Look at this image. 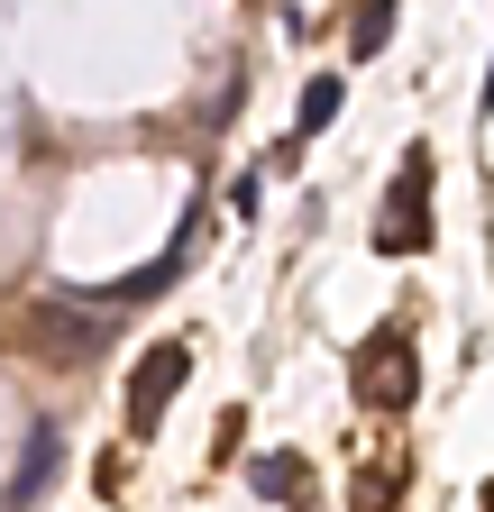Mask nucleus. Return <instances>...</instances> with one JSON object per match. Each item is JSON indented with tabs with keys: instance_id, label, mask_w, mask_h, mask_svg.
Masks as SVG:
<instances>
[{
	"instance_id": "nucleus-1",
	"label": "nucleus",
	"mask_w": 494,
	"mask_h": 512,
	"mask_svg": "<svg viewBox=\"0 0 494 512\" xmlns=\"http://www.w3.org/2000/svg\"><path fill=\"white\" fill-rule=\"evenodd\" d=\"M348 394H357L366 412H412V394H421L412 339H403V330H366L357 357H348Z\"/></svg>"
},
{
	"instance_id": "nucleus-2",
	"label": "nucleus",
	"mask_w": 494,
	"mask_h": 512,
	"mask_svg": "<svg viewBox=\"0 0 494 512\" xmlns=\"http://www.w3.org/2000/svg\"><path fill=\"white\" fill-rule=\"evenodd\" d=\"M421 256L430 247V156L412 147L403 156V174H394V192H385V220H376V256Z\"/></svg>"
},
{
	"instance_id": "nucleus-3",
	"label": "nucleus",
	"mask_w": 494,
	"mask_h": 512,
	"mask_svg": "<svg viewBox=\"0 0 494 512\" xmlns=\"http://www.w3.org/2000/svg\"><path fill=\"white\" fill-rule=\"evenodd\" d=\"M183 375H193V348H183V339H165V348L138 357V375H129V439H147V430L165 421V403H174Z\"/></svg>"
},
{
	"instance_id": "nucleus-4",
	"label": "nucleus",
	"mask_w": 494,
	"mask_h": 512,
	"mask_svg": "<svg viewBox=\"0 0 494 512\" xmlns=\"http://www.w3.org/2000/svg\"><path fill=\"white\" fill-rule=\"evenodd\" d=\"M55 467H65V430H28V448H19V467H10V494H0V512H28L46 485H55Z\"/></svg>"
},
{
	"instance_id": "nucleus-5",
	"label": "nucleus",
	"mask_w": 494,
	"mask_h": 512,
	"mask_svg": "<svg viewBox=\"0 0 494 512\" xmlns=\"http://www.w3.org/2000/svg\"><path fill=\"white\" fill-rule=\"evenodd\" d=\"M247 485H257L266 503H293V512H312V467H302V458H284V448L247 467Z\"/></svg>"
},
{
	"instance_id": "nucleus-6",
	"label": "nucleus",
	"mask_w": 494,
	"mask_h": 512,
	"mask_svg": "<svg viewBox=\"0 0 494 512\" xmlns=\"http://www.w3.org/2000/svg\"><path fill=\"white\" fill-rule=\"evenodd\" d=\"M330 119H339V74L302 83V110H293V138H284V156H275V165H293V156H302V138H321Z\"/></svg>"
},
{
	"instance_id": "nucleus-7",
	"label": "nucleus",
	"mask_w": 494,
	"mask_h": 512,
	"mask_svg": "<svg viewBox=\"0 0 494 512\" xmlns=\"http://www.w3.org/2000/svg\"><path fill=\"white\" fill-rule=\"evenodd\" d=\"M385 37H394V0H366V10H357V37H348V55L366 64V55H376Z\"/></svg>"
},
{
	"instance_id": "nucleus-8",
	"label": "nucleus",
	"mask_w": 494,
	"mask_h": 512,
	"mask_svg": "<svg viewBox=\"0 0 494 512\" xmlns=\"http://www.w3.org/2000/svg\"><path fill=\"white\" fill-rule=\"evenodd\" d=\"M357 512H394V485H385V476H366V485H357Z\"/></svg>"
}]
</instances>
